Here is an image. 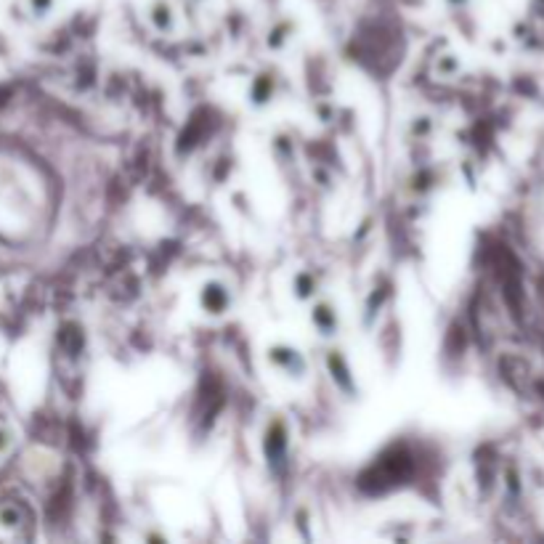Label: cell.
Segmentation results:
<instances>
[{
    "mask_svg": "<svg viewBox=\"0 0 544 544\" xmlns=\"http://www.w3.org/2000/svg\"><path fill=\"white\" fill-rule=\"evenodd\" d=\"M207 290V287H205ZM218 298H223V292H215V287H210L207 292H205V306L213 311V314H218L221 308H223V303H218Z\"/></svg>",
    "mask_w": 544,
    "mask_h": 544,
    "instance_id": "cell-1",
    "label": "cell"
}]
</instances>
